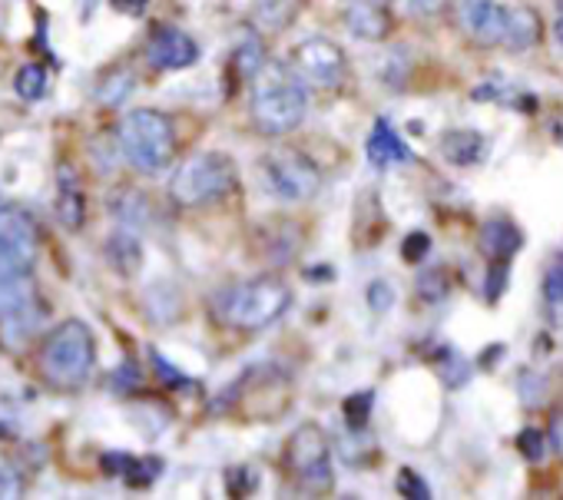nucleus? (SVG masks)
Listing matches in <instances>:
<instances>
[{"mask_svg": "<svg viewBox=\"0 0 563 500\" xmlns=\"http://www.w3.org/2000/svg\"><path fill=\"white\" fill-rule=\"evenodd\" d=\"M252 80L255 87H252L249 113L262 136H286L302 126L306 110H309V93H306V84L292 70L272 64V67H262Z\"/></svg>", "mask_w": 563, "mask_h": 500, "instance_id": "f257e3e1", "label": "nucleus"}, {"mask_svg": "<svg viewBox=\"0 0 563 500\" xmlns=\"http://www.w3.org/2000/svg\"><path fill=\"white\" fill-rule=\"evenodd\" d=\"M41 375L47 385L60 388V391H77L87 385L93 365H97V342L90 325H84L80 319H67L60 322L41 345L37 355Z\"/></svg>", "mask_w": 563, "mask_h": 500, "instance_id": "f03ea898", "label": "nucleus"}, {"mask_svg": "<svg viewBox=\"0 0 563 500\" xmlns=\"http://www.w3.org/2000/svg\"><path fill=\"white\" fill-rule=\"evenodd\" d=\"M216 315L235 329V332H262L272 322H278L292 305V289L275 279V276H262L242 286L225 289L216 302Z\"/></svg>", "mask_w": 563, "mask_h": 500, "instance_id": "7ed1b4c3", "label": "nucleus"}, {"mask_svg": "<svg viewBox=\"0 0 563 500\" xmlns=\"http://www.w3.org/2000/svg\"><path fill=\"white\" fill-rule=\"evenodd\" d=\"M120 149L143 173H163L176 156V126L159 110H133L120 123Z\"/></svg>", "mask_w": 563, "mask_h": 500, "instance_id": "20e7f679", "label": "nucleus"}, {"mask_svg": "<svg viewBox=\"0 0 563 500\" xmlns=\"http://www.w3.org/2000/svg\"><path fill=\"white\" fill-rule=\"evenodd\" d=\"M235 186V166L225 153H199L179 166L169 182V199L183 209L222 199Z\"/></svg>", "mask_w": 563, "mask_h": 500, "instance_id": "39448f33", "label": "nucleus"}, {"mask_svg": "<svg viewBox=\"0 0 563 500\" xmlns=\"http://www.w3.org/2000/svg\"><path fill=\"white\" fill-rule=\"evenodd\" d=\"M258 179L265 192L282 202H309L322 189L319 166L299 149H272L258 159Z\"/></svg>", "mask_w": 563, "mask_h": 500, "instance_id": "423d86ee", "label": "nucleus"}, {"mask_svg": "<svg viewBox=\"0 0 563 500\" xmlns=\"http://www.w3.org/2000/svg\"><path fill=\"white\" fill-rule=\"evenodd\" d=\"M286 467L289 477L309 490V493H325L335 484V470H332V444L329 434L319 424H302L286 447Z\"/></svg>", "mask_w": 563, "mask_h": 500, "instance_id": "0eeeda50", "label": "nucleus"}, {"mask_svg": "<svg viewBox=\"0 0 563 500\" xmlns=\"http://www.w3.org/2000/svg\"><path fill=\"white\" fill-rule=\"evenodd\" d=\"M345 70H349V60H345L342 47L325 41V37H309L292 54V74L312 87H322V90L339 87Z\"/></svg>", "mask_w": 563, "mask_h": 500, "instance_id": "6e6552de", "label": "nucleus"}, {"mask_svg": "<svg viewBox=\"0 0 563 500\" xmlns=\"http://www.w3.org/2000/svg\"><path fill=\"white\" fill-rule=\"evenodd\" d=\"M457 21H461L464 34L477 47H497V44H504L507 11L500 4H494V0H461Z\"/></svg>", "mask_w": 563, "mask_h": 500, "instance_id": "1a4fd4ad", "label": "nucleus"}, {"mask_svg": "<svg viewBox=\"0 0 563 500\" xmlns=\"http://www.w3.org/2000/svg\"><path fill=\"white\" fill-rule=\"evenodd\" d=\"M199 60V44L176 31V27H159L153 31L150 44H146V64L153 70H186Z\"/></svg>", "mask_w": 563, "mask_h": 500, "instance_id": "9d476101", "label": "nucleus"}, {"mask_svg": "<svg viewBox=\"0 0 563 500\" xmlns=\"http://www.w3.org/2000/svg\"><path fill=\"white\" fill-rule=\"evenodd\" d=\"M0 253H8L27 269L37 259V229L31 215H24L14 205H0Z\"/></svg>", "mask_w": 563, "mask_h": 500, "instance_id": "9b49d317", "label": "nucleus"}, {"mask_svg": "<svg viewBox=\"0 0 563 500\" xmlns=\"http://www.w3.org/2000/svg\"><path fill=\"white\" fill-rule=\"evenodd\" d=\"M520 245H523V232L510 219H487L481 225L477 248L490 263H510L520 253Z\"/></svg>", "mask_w": 563, "mask_h": 500, "instance_id": "f8f14e48", "label": "nucleus"}, {"mask_svg": "<svg viewBox=\"0 0 563 500\" xmlns=\"http://www.w3.org/2000/svg\"><path fill=\"white\" fill-rule=\"evenodd\" d=\"M345 27L362 41H385L391 34V18L378 0H352L345 8Z\"/></svg>", "mask_w": 563, "mask_h": 500, "instance_id": "ddd939ff", "label": "nucleus"}, {"mask_svg": "<svg viewBox=\"0 0 563 500\" xmlns=\"http://www.w3.org/2000/svg\"><path fill=\"white\" fill-rule=\"evenodd\" d=\"M365 149H368V163L378 166V169H388V166H398V163H408L411 159V149L401 143V136L391 130L388 120H375Z\"/></svg>", "mask_w": 563, "mask_h": 500, "instance_id": "4468645a", "label": "nucleus"}, {"mask_svg": "<svg viewBox=\"0 0 563 500\" xmlns=\"http://www.w3.org/2000/svg\"><path fill=\"white\" fill-rule=\"evenodd\" d=\"M107 263L123 276V279H133L140 269H143V242L136 238V232L126 229H117L110 238H107Z\"/></svg>", "mask_w": 563, "mask_h": 500, "instance_id": "2eb2a0df", "label": "nucleus"}, {"mask_svg": "<svg viewBox=\"0 0 563 500\" xmlns=\"http://www.w3.org/2000/svg\"><path fill=\"white\" fill-rule=\"evenodd\" d=\"M34 279L31 273H18L0 279V322H11L18 315H27L34 305Z\"/></svg>", "mask_w": 563, "mask_h": 500, "instance_id": "dca6fc26", "label": "nucleus"}, {"mask_svg": "<svg viewBox=\"0 0 563 500\" xmlns=\"http://www.w3.org/2000/svg\"><path fill=\"white\" fill-rule=\"evenodd\" d=\"M540 34H543V24L537 18V11L530 8H517L507 14V31H504V44L514 51V54H523V51H533L540 44Z\"/></svg>", "mask_w": 563, "mask_h": 500, "instance_id": "f3484780", "label": "nucleus"}, {"mask_svg": "<svg viewBox=\"0 0 563 500\" xmlns=\"http://www.w3.org/2000/svg\"><path fill=\"white\" fill-rule=\"evenodd\" d=\"M441 156L454 166H477L484 159V136L474 130H448L441 136Z\"/></svg>", "mask_w": 563, "mask_h": 500, "instance_id": "a211bd4d", "label": "nucleus"}, {"mask_svg": "<svg viewBox=\"0 0 563 500\" xmlns=\"http://www.w3.org/2000/svg\"><path fill=\"white\" fill-rule=\"evenodd\" d=\"M57 219L67 232H80V225L87 219V196H84V189L74 186L70 176H64V186L57 192Z\"/></svg>", "mask_w": 563, "mask_h": 500, "instance_id": "6ab92c4d", "label": "nucleus"}, {"mask_svg": "<svg viewBox=\"0 0 563 500\" xmlns=\"http://www.w3.org/2000/svg\"><path fill=\"white\" fill-rule=\"evenodd\" d=\"M265 67V47H262V37L255 31H245L239 47H235V60H232V70L235 77L242 80H252L258 70Z\"/></svg>", "mask_w": 563, "mask_h": 500, "instance_id": "aec40b11", "label": "nucleus"}, {"mask_svg": "<svg viewBox=\"0 0 563 500\" xmlns=\"http://www.w3.org/2000/svg\"><path fill=\"white\" fill-rule=\"evenodd\" d=\"M434 365H438V375H441L444 388H451V391H457V388H464L471 381V362L457 348H451V345H444L434 355Z\"/></svg>", "mask_w": 563, "mask_h": 500, "instance_id": "412c9836", "label": "nucleus"}, {"mask_svg": "<svg viewBox=\"0 0 563 500\" xmlns=\"http://www.w3.org/2000/svg\"><path fill=\"white\" fill-rule=\"evenodd\" d=\"M543 302H547L550 322L563 325V259H556L550 273L543 276Z\"/></svg>", "mask_w": 563, "mask_h": 500, "instance_id": "4be33fe9", "label": "nucleus"}, {"mask_svg": "<svg viewBox=\"0 0 563 500\" xmlns=\"http://www.w3.org/2000/svg\"><path fill=\"white\" fill-rule=\"evenodd\" d=\"M133 87H136V80L130 77V70H110V77L97 90V100H100V107H120L133 93Z\"/></svg>", "mask_w": 563, "mask_h": 500, "instance_id": "5701e85b", "label": "nucleus"}, {"mask_svg": "<svg viewBox=\"0 0 563 500\" xmlns=\"http://www.w3.org/2000/svg\"><path fill=\"white\" fill-rule=\"evenodd\" d=\"M126 467H120V474L126 477L130 487H150L159 474H163V460L159 457H126Z\"/></svg>", "mask_w": 563, "mask_h": 500, "instance_id": "b1692460", "label": "nucleus"}, {"mask_svg": "<svg viewBox=\"0 0 563 500\" xmlns=\"http://www.w3.org/2000/svg\"><path fill=\"white\" fill-rule=\"evenodd\" d=\"M14 90L24 100H41L44 90H47V70L41 64H24L18 70V77H14Z\"/></svg>", "mask_w": 563, "mask_h": 500, "instance_id": "393cba45", "label": "nucleus"}, {"mask_svg": "<svg viewBox=\"0 0 563 500\" xmlns=\"http://www.w3.org/2000/svg\"><path fill=\"white\" fill-rule=\"evenodd\" d=\"M123 192H126V199H130V202H123V196H120V192H113L110 209H113L126 225H140V222L146 219V212H150V202H146V196H143V192H136V189H123Z\"/></svg>", "mask_w": 563, "mask_h": 500, "instance_id": "a878e982", "label": "nucleus"}, {"mask_svg": "<svg viewBox=\"0 0 563 500\" xmlns=\"http://www.w3.org/2000/svg\"><path fill=\"white\" fill-rule=\"evenodd\" d=\"M415 289H418V299H421V302L438 305V302L448 299L451 282H448V273H444V269H428V273L418 276V286H415Z\"/></svg>", "mask_w": 563, "mask_h": 500, "instance_id": "bb28decb", "label": "nucleus"}, {"mask_svg": "<svg viewBox=\"0 0 563 500\" xmlns=\"http://www.w3.org/2000/svg\"><path fill=\"white\" fill-rule=\"evenodd\" d=\"M372 404H375V391H358L352 398H345L342 411H345V424L352 431H362L368 424V414H372Z\"/></svg>", "mask_w": 563, "mask_h": 500, "instance_id": "cd10ccee", "label": "nucleus"}, {"mask_svg": "<svg viewBox=\"0 0 563 500\" xmlns=\"http://www.w3.org/2000/svg\"><path fill=\"white\" fill-rule=\"evenodd\" d=\"M395 487H398V493L408 497V500H431V487H428V480H424L415 467H401Z\"/></svg>", "mask_w": 563, "mask_h": 500, "instance_id": "c85d7f7f", "label": "nucleus"}, {"mask_svg": "<svg viewBox=\"0 0 563 500\" xmlns=\"http://www.w3.org/2000/svg\"><path fill=\"white\" fill-rule=\"evenodd\" d=\"M517 391H520V401H523L527 408H537L540 398L547 395V378L537 375V371H520V375H517Z\"/></svg>", "mask_w": 563, "mask_h": 500, "instance_id": "c756f323", "label": "nucleus"}, {"mask_svg": "<svg viewBox=\"0 0 563 500\" xmlns=\"http://www.w3.org/2000/svg\"><path fill=\"white\" fill-rule=\"evenodd\" d=\"M428 253H431V235H428V232L415 229V232L405 235V242H401V256H405V263H411V266H415V263H424Z\"/></svg>", "mask_w": 563, "mask_h": 500, "instance_id": "7c9ffc66", "label": "nucleus"}, {"mask_svg": "<svg viewBox=\"0 0 563 500\" xmlns=\"http://www.w3.org/2000/svg\"><path fill=\"white\" fill-rule=\"evenodd\" d=\"M507 279H510V263H490L487 269V286H484V299L494 305L500 302L504 289H507Z\"/></svg>", "mask_w": 563, "mask_h": 500, "instance_id": "2f4dec72", "label": "nucleus"}, {"mask_svg": "<svg viewBox=\"0 0 563 500\" xmlns=\"http://www.w3.org/2000/svg\"><path fill=\"white\" fill-rule=\"evenodd\" d=\"M517 451L527 457V460H540L547 454V434L537 431V427H523L517 434Z\"/></svg>", "mask_w": 563, "mask_h": 500, "instance_id": "473e14b6", "label": "nucleus"}, {"mask_svg": "<svg viewBox=\"0 0 563 500\" xmlns=\"http://www.w3.org/2000/svg\"><path fill=\"white\" fill-rule=\"evenodd\" d=\"M391 305H395V289H391L388 282H382V279L372 282V286H368V309L378 312V315H385Z\"/></svg>", "mask_w": 563, "mask_h": 500, "instance_id": "72a5a7b5", "label": "nucleus"}, {"mask_svg": "<svg viewBox=\"0 0 563 500\" xmlns=\"http://www.w3.org/2000/svg\"><path fill=\"white\" fill-rule=\"evenodd\" d=\"M0 497H21V477L4 457H0Z\"/></svg>", "mask_w": 563, "mask_h": 500, "instance_id": "f704fd0d", "label": "nucleus"}, {"mask_svg": "<svg viewBox=\"0 0 563 500\" xmlns=\"http://www.w3.org/2000/svg\"><path fill=\"white\" fill-rule=\"evenodd\" d=\"M150 355H153V362H156V371H159V375H163L169 385H186V378H183V375H179V371H176V368H173V365H169V362H166L159 352H156V348H153Z\"/></svg>", "mask_w": 563, "mask_h": 500, "instance_id": "c9c22d12", "label": "nucleus"}, {"mask_svg": "<svg viewBox=\"0 0 563 500\" xmlns=\"http://www.w3.org/2000/svg\"><path fill=\"white\" fill-rule=\"evenodd\" d=\"M110 4H113L120 14H126V18H136V14H143V11H146L150 0H110Z\"/></svg>", "mask_w": 563, "mask_h": 500, "instance_id": "e433bc0d", "label": "nucleus"}, {"mask_svg": "<svg viewBox=\"0 0 563 500\" xmlns=\"http://www.w3.org/2000/svg\"><path fill=\"white\" fill-rule=\"evenodd\" d=\"M504 352H507L504 345H490V348H484V352H481V358H477V362H481V368H484V371H490V368L497 365V358H504Z\"/></svg>", "mask_w": 563, "mask_h": 500, "instance_id": "4c0bfd02", "label": "nucleus"}, {"mask_svg": "<svg viewBox=\"0 0 563 500\" xmlns=\"http://www.w3.org/2000/svg\"><path fill=\"white\" fill-rule=\"evenodd\" d=\"M444 4H448V0H411V8L421 11V14H438Z\"/></svg>", "mask_w": 563, "mask_h": 500, "instance_id": "58836bf2", "label": "nucleus"}, {"mask_svg": "<svg viewBox=\"0 0 563 500\" xmlns=\"http://www.w3.org/2000/svg\"><path fill=\"white\" fill-rule=\"evenodd\" d=\"M556 37L563 44V0H556Z\"/></svg>", "mask_w": 563, "mask_h": 500, "instance_id": "ea45409f", "label": "nucleus"}, {"mask_svg": "<svg viewBox=\"0 0 563 500\" xmlns=\"http://www.w3.org/2000/svg\"><path fill=\"white\" fill-rule=\"evenodd\" d=\"M553 136H556V140L563 143V120H556V123H553Z\"/></svg>", "mask_w": 563, "mask_h": 500, "instance_id": "a19ab883", "label": "nucleus"}]
</instances>
